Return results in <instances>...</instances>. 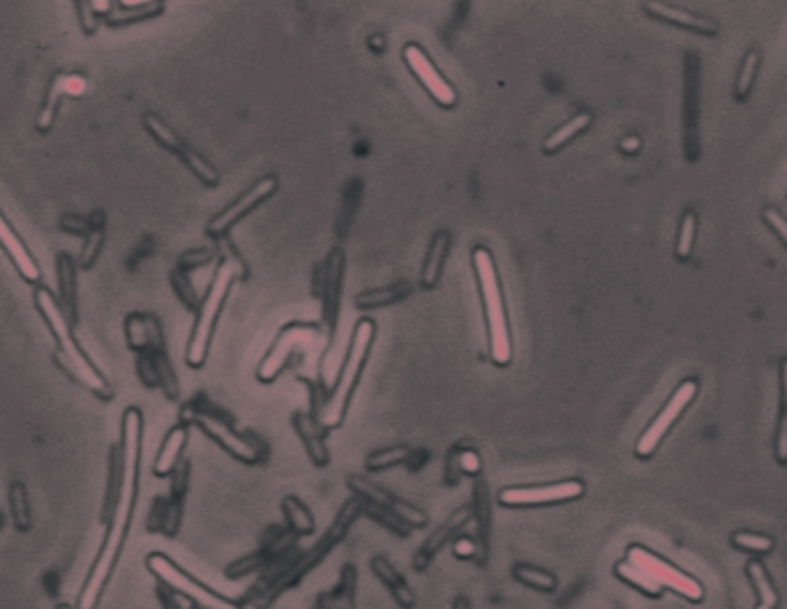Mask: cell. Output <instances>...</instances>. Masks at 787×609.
Segmentation results:
<instances>
[{
	"label": "cell",
	"instance_id": "47",
	"mask_svg": "<svg viewBox=\"0 0 787 609\" xmlns=\"http://www.w3.org/2000/svg\"><path fill=\"white\" fill-rule=\"evenodd\" d=\"M762 215H764V220H767L769 227L778 233V238H781V243H787V224H785V220H783V215L778 213L776 208H767Z\"/></svg>",
	"mask_w": 787,
	"mask_h": 609
},
{
	"label": "cell",
	"instance_id": "19",
	"mask_svg": "<svg viewBox=\"0 0 787 609\" xmlns=\"http://www.w3.org/2000/svg\"><path fill=\"white\" fill-rule=\"evenodd\" d=\"M125 337L134 353L167 351L162 323L155 314H130V317L125 319Z\"/></svg>",
	"mask_w": 787,
	"mask_h": 609
},
{
	"label": "cell",
	"instance_id": "41",
	"mask_svg": "<svg viewBox=\"0 0 787 609\" xmlns=\"http://www.w3.org/2000/svg\"><path fill=\"white\" fill-rule=\"evenodd\" d=\"M451 466L455 471L464 473V476H478V473H481V469H483V462H481V455H478L476 450L460 448L453 453Z\"/></svg>",
	"mask_w": 787,
	"mask_h": 609
},
{
	"label": "cell",
	"instance_id": "6",
	"mask_svg": "<svg viewBox=\"0 0 787 609\" xmlns=\"http://www.w3.org/2000/svg\"><path fill=\"white\" fill-rule=\"evenodd\" d=\"M183 423L194 425L204 432L208 439H213L222 450H227L231 457L241 460L245 464H259L266 457L264 441H259L257 436L238 432L231 420L224 416L222 411H217L213 404L201 402L190 404L183 411Z\"/></svg>",
	"mask_w": 787,
	"mask_h": 609
},
{
	"label": "cell",
	"instance_id": "14",
	"mask_svg": "<svg viewBox=\"0 0 787 609\" xmlns=\"http://www.w3.org/2000/svg\"><path fill=\"white\" fill-rule=\"evenodd\" d=\"M349 487L358 496H361L365 503H370V506L384 510V513H388V515H393L395 520H400L404 526H418V529H421V526L427 524V517H425L423 510H418L414 506H409V503L395 499L393 494H388L386 490H381V487H377V485L367 483V480H363V478L354 476L349 480Z\"/></svg>",
	"mask_w": 787,
	"mask_h": 609
},
{
	"label": "cell",
	"instance_id": "28",
	"mask_svg": "<svg viewBox=\"0 0 787 609\" xmlns=\"http://www.w3.org/2000/svg\"><path fill=\"white\" fill-rule=\"evenodd\" d=\"M356 568L344 566L337 589L324 593L314 607L319 609H356Z\"/></svg>",
	"mask_w": 787,
	"mask_h": 609
},
{
	"label": "cell",
	"instance_id": "51",
	"mask_svg": "<svg viewBox=\"0 0 787 609\" xmlns=\"http://www.w3.org/2000/svg\"><path fill=\"white\" fill-rule=\"evenodd\" d=\"M3 529H5V515L0 513V531H3Z\"/></svg>",
	"mask_w": 787,
	"mask_h": 609
},
{
	"label": "cell",
	"instance_id": "40",
	"mask_svg": "<svg viewBox=\"0 0 787 609\" xmlns=\"http://www.w3.org/2000/svg\"><path fill=\"white\" fill-rule=\"evenodd\" d=\"M695 231H697V217H695V213L688 210V213L684 215V220H681V227H679V238H677V257L679 259H688L693 254Z\"/></svg>",
	"mask_w": 787,
	"mask_h": 609
},
{
	"label": "cell",
	"instance_id": "23",
	"mask_svg": "<svg viewBox=\"0 0 787 609\" xmlns=\"http://www.w3.org/2000/svg\"><path fill=\"white\" fill-rule=\"evenodd\" d=\"M642 7H644V12L651 14V17L667 21V24L695 30V33H700V35H716V30H718L714 21L702 17V14L688 12V10H684V7H674V5H665V3H644Z\"/></svg>",
	"mask_w": 787,
	"mask_h": 609
},
{
	"label": "cell",
	"instance_id": "38",
	"mask_svg": "<svg viewBox=\"0 0 787 609\" xmlns=\"http://www.w3.org/2000/svg\"><path fill=\"white\" fill-rule=\"evenodd\" d=\"M409 457H411V448H407V446L384 448V450H379V453L367 457V469L370 471L391 469V466H395V464L409 462Z\"/></svg>",
	"mask_w": 787,
	"mask_h": 609
},
{
	"label": "cell",
	"instance_id": "46",
	"mask_svg": "<svg viewBox=\"0 0 787 609\" xmlns=\"http://www.w3.org/2000/svg\"><path fill=\"white\" fill-rule=\"evenodd\" d=\"M397 293H400V289H386V291L365 293V296L358 298V305H361V307H372V305H379V303H391V300L397 298Z\"/></svg>",
	"mask_w": 787,
	"mask_h": 609
},
{
	"label": "cell",
	"instance_id": "36",
	"mask_svg": "<svg viewBox=\"0 0 787 609\" xmlns=\"http://www.w3.org/2000/svg\"><path fill=\"white\" fill-rule=\"evenodd\" d=\"M453 554L457 559H467V561H476V563H483L487 561V545L483 540H478V536H469V533H457L453 538Z\"/></svg>",
	"mask_w": 787,
	"mask_h": 609
},
{
	"label": "cell",
	"instance_id": "22",
	"mask_svg": "<svg viewBox=\"0 0 787 609\" xmlns=\"http://www.w3.org/2000/svg\"><path fill=\"white\" fill-rule=\"evenodd\" d=\"M187 441H190V425L178 423L171 427L167 436H164L160 450H157L153 464V473L157 478H169L176 471V466L183 462L181 457L185 453Z\"/></svg>",
	"mask_w": 787,
	"mask_h": 609
},
{
	"label": "cell",
	"instance_id": "13",
	"mask_svg": "<svg viewBox=\"0 0 787 609\" xmlns=\"http://www.w3.org/2000/svg\"><path fill=\"white\" fill-rule=\"evenodd\" d=\"M317 337H319L317 326L294 323V326L284 328L282 335L277 337V342L271 347V351H268V356L261 360L257 377L264 383L275 381L277 377H280V372L284 370V365L289 363L291 353H294V349L298 347V344H301V340H317Z\"/></svg>",
	"mask_w": 787,
	"mask_h": 609
},
{
	"label": "cell",
	"instance_id": "24",
	"mask_svg": "<svg viewBox=\"0 0 787 609\" xmlns=\"http://www.w3.org/2000/svg\"><path fill=\"white\" fill-rule=\"evenodd\" d=\"M370 568H372L374 577H377V580L384 584L388 591H391V596H393L395 603L400 605V609H414L416 607L418 598H416L414 589H411L407 580L397 573V570L393 568V563L388 561L386 556H374V559L370 561Z\"/></svg>",
	"mask_w": 787,
	"mask_h": 609
},
{
	"label": "cell",
	"instance_id": "34",
	"mask_svg": "<svg viewBox=\"0 0 787 609\" xmlns=\"http://www.w3.org/2000/svg\"><path fill=\"white\" fill-rule=\"evenodd\" d=\"M589 125H591V116H589V114H577V116H573L571 120H568V123H564L561 127H557V130H554V132L550 134V137L545 139V144H543L545 153H554V150H559L561 146H566L568 141L575 139L577 134H582L584 130H587Z\"/></svg>",
	"mask_w": 787,
	"mask_h": 609
},
{
	"label": "cell",
	"instance_id": "31",
	"mask_svg": "<svg viewBox=\"0 0 787 609\" xmlns=\"http://www.w3.org/2000/svg\"><path fill=\"white\" fill-rule=\"evenodd\" d=\"M7 496H10V513H12L14 526L24 533L31 531L33 513H31V499H28L26 485L21 483V480H12Z\"/></svg>",
	"mask_w": 787,
	"mask_h": 609
},
{
	"label": "cell",
	"instance_id": "8",
	"mask_svg": "<svg viewBox=\"0 0 787 609\" xmlns=\"http://www.w3.org/2000/svg\"><path fill=\"white\" fill-rule=\"evenodd\" d=\"M146 566L157 580L162 582L164 589L181 593L183 598L190 600V603H197L201 609H243V605L234 603L231 598L220 596L211 586L199 582L197 577L187 573V570H183L176 561H171L169 556H164L162 552H153L148 556Z\"/></svg>",
	"mask_w": 787,
	"mask_h": 609
},
{
	"label": "cell",
	"instance_id": "3",
	"mask_svg": "<svg viewBox=\"0 0 787 609\" xmlns=\"http://www.w3.org/2000/svg\"><path fill=\"white\" fill-rule=\"evenodd\" d=\"M241 277H245L243 259L238 257L234 250L224 252L215 268L211 287L206 289L204 296H201L197 312H194V326L185 347V363L190 365L192 370L204 367L208 351H211L217 319H220V312L224 303H227L231 287H234Z\"/></svg>",
	"mask_w": 787,
	"mask_h": 609
},
{
	"label": "cell",
	"instance_id": "12",
	"mask_svg": "<svg viewBox=\"0 0 787 609\" xmlns=\"http://www.w3.org/2000/svg\"><path fill=\"white\" fill-rule=\"evenodd\" d=\"M584 494L582 480H559L550 485H531V487H506L499 492L501 506L527 508V506H554V503L575 501Z\"/></svg>",
	"mask_w": 787,
	"mask_h": 609
},
{
	"label": "cell",
	"instance_id": "37",
	"mask_svg": "<svg viewBox=\"0 0 787 609\" xmlns=\"http://www.w3.org/2000/svg\"><path fill=\"white\" fill-rule=\"evenodd\" d=\"M169 282H171V289H174L178 300H181V303L187 307V310L197 312L201 296L197 293V289H194L192 277L187 275V273H183V270L174 268V270H171V275H169Z\"/></svg>",
	"mask_w": 787,
	"mask_h": 609
},
{
	"label": "cell",
	"instance_id": "17",
	"mask_svg": "<svg viewBox=\"0 0 787 609\" xmlns=\"http://www.w3.org/2000/svg\"><path fill=\"white\" fill-rule=\"evenodd\" d=\"M86 88H88V81L81 77V74H74V72L58 74V77L51 79L47 95H44L42 109L35 120L37 130L49 132L56 123V111L61 107L65 97H81L86 93Z\"/></svg>",
	"mask_w": 787,
	"mask_h": 609
},
{
	"label": "cell",
	"instance_id": "35",
	"mask_svg": "<svg viewBox=\"0 0 787 609\" xmlns=\"http://www.w3.org/2000/svg\"><path fill=\"white\" fill-rule=\"evenodd\" d=\"M614 575L619 577L621 582H626L628 586H633L635 591H640V593H644V596H649V598H661V591L656 589L654 584H651L647 577H644V573H640V570H637L633 563H628L626 559L624 561H619L617 566H614Z\"/></svg>",
	"mask_w": 787,
	"mask_h": 609
},
{
	"label": "cell",
	"instance_id": "5",
	"mask_svg": "<svg viewBox=\"0 0 787 609\" xmlns=\"http://www.w3.org/2000/svg\"><path fill=\"white\" fill-rule=\"evenodd\" d=\"M374 342V323L370 319H363L358 323L354 330V337H351L347 360L340 367V374H337V381L333 386V393L324 406L319 409V425L321 427H337L347 416L351 395H354L356 383L361 379L365 360L370 356V347Z\"/></svg>",
	"mask_w": 787,
	"mask_h": 609
},
{
	"label": "cell",
	"instance_id": "16",
	"mask_svg": "<svg viewBox=\"0 0 787 609\" xmlns=\"http://www.w3.org/2000/svg\"><path fill=\"white\" fill-rule=\"evenodd\" d=\"M0 250L7 254V259H10L12 266L17 268L21 280H26L28 284H35V287L42 282L40 263H37L31 247L24 243V238L19 236L17 229L7 222L3 210H0Z\"/></svg>",
	"mask_w": 787,
	"mask_h": 609
},
{
	"label": "cell",
	"instance_id": "4",
	"mask_svg": "<svg viewBox=\"0 0 787 609\" xmlns=\"http://www.w3.org/2000/svg\"><path fill=\"white\" fill-rule=\"evenodd\" d=\"M474 268L478 277V289H481L485 305L487 333H490V356L499 367H504L511 363L513 344L511 333H508V319L504 310V296H501L497 266H494L492 254L487 252L485 247H476L474 250Z\"/></svg>",
	"mask_w": 787,
	"mask_h": 609
},
{
	"label": "cell",
	"instance_id": "43",
	"mask_svg": "<svg viewBox=\"0 0 787 609\" xmlns=\"http://www.w3.org/2000/svg\"><path fill=\"white\" fill-rule=\"evenodd\" d=\"M102 245H104V229H93L84 240V250H81V254H79L77 266L91 268L93 263L97 261V257H100Z\"/></svg>",
	"mask_w": 787,
	"mask_h": 609
},
{
	"label": "cell",
	"instance_id": "48",
	"mask_svg": "<svg viewBox=\"0 0 787 609\" xmlns=\"http://www.w3.org/2000/svg\"><path fill=\"white\" fill-rule=\"evenodd\" d=\"M621 150H624V153H637V150H640V139L637 137L624 139L621 141Z\"/></svg>",
	"mask_w": 787,
	"mask_h": 609
},
{
	"label": "cell",
	"instance_id": "25",
	"mask_svg": "<svg viewBox=\"0 0 787 609\" xmlns=\"http://www.w3.org/2000/svg\"><path fill=\"white\" fill-rule=\"evenodd\" d=\"M164 10H167V5L160 3V0H151V3H111V10L102 21L107 26L123 28L160 17Z\"/></svg>",
	"mask_w": 787,
	"mask_h": 609
},
{
	"label": "cell",
	"instance_id": "18",
	"mask_svg": "<svg viewBox=\"0 0 787 609\" xmlns=\"http://www.w3.org/2000/svg\"><path fill=\"white\" fill-rule=\"evenodd\" d=\"M137 372L148 388H162L169 400H178L181 386H178V377L167 351L137 353Z\"/></svg>",
	"mask_w": 787,
	"mask_h": 609
},
{
	"label": "cell",
	"instance_id": "27",
	"mask_svg": "<svg viewBox=\"0 0 787 609\" xmlns=\"http://www.w3.org/2000/svg\"><path fill=\"white\" fill-rule=\"evenodd\" d=\"M294 423H296L298 434H301V439L305 441V448L314 460V464H319V466L328 464V450H326V443H324L326 427H321L319 420L310 416V413H298V416L294 418Z\"/></svg>",
	"mask_w": 787,
	"mask_h": 609
},
{
	"label": "cell",
	"instance_id": "21",
	"mask_svg": "<svg viewBox=\"0 0 787 609\" xmlns=\"http://www.w3.org/2000/svg\"><path fill=\"white\" fill-rule=\"evenodd\" d=\"M79 266L77 259L63 252L56 257V280H58V305L72 323L79 314Z\"/></svg>",
	"mask_w": 787,
	"mask_h": 609
},
{
	"label": "cell",
	"instance_id": "44",
	"mask_svg": "<svg viewBox=\"0 0 787 609\" xmlns=\"http://www.w3.org/2000/svg\"><path fill=\"white\" fill-rule=\"evenodd\" d=\"M785 360L781 363V413H778L776 423V460L778 464H785L787 457V439H785Z\"/></svg>",
	"mask_w": 787,
	"mask_h": 609
},
{
	"label": "cell",
	"instance_id": "45",
	"mask_svg": "<svg viewBox=\"0 0 787 609\" xmlns=\"http://www.w3.org/2000/svg\"><path fill=\"white\" fill-rule=\"evenodd\" d=\"M74 10H77L79 24H81V28H84V33L93 35L97 26H100V19H97L95 12L91 10V3H77L74 5Z\"/></svg>",
	"mask_w": 787,
	"mask_h": 609
},
{
	"label": "cell",
	"instance_id": "1",
	"mask_svg": "<svg viewBox=\"0 0 787 609\" xmlns=\"http://www.w3.org/2000/svg\"><path fill=\"white\" fill-rule=\"evenodd\" d=\"M141 453H144V416L137 406H130L123 413L121 423V448L111 450L109 473V499L107 517H104V540L97 552L91 573H88L74 609H97L104 596V589L114 575L121 559L127 531H130L134 506H137L141 483Z\"/></svg>",
	"mask_w": 787,
	"mask_h": 609
},
{
	"label": "cell",
	"instance_id": "29",
	"mask_svg": "<svg viewBox=\"0 0 787 609\" xmlns=\"http://www.w3.org/2000/svg\"><path fill=\"white\" fill-rule=\"evenodd\" d=\"M513 577L520 584L529 586V589H534V591H541V593H554L559 586L557 575L550 573V570L531 566V563H515Z\"/></svg>",
	"mask_w": 787,
	"mask_h": 609
},
{
	"label": "cell",
	"instance_id": "2",
	"mask_svg": "<svg viewBox=\"0 0 787 609\" xmlns=\"http://www.w3.org/2000/svg\"><path fill=\"white\" fill-rule=\"evenodd\" d=\"M35 307L40 317L51 330V337L56 342V363L63 367L65 374H70L72 381H77L88 393L100 397V400H114V388L109 379L97 370V365L88 358V353L81 347L77 335H74V323L67 319V314L58 305V298L51 289L37 284L35 287Z\"/></svg>",
	"mask_w": 787,
	"mask_h": 609
},
{
	"label": "cell",
	"instance_id": "32",
	"mask_svg": "<svg viewBox=\"0 0 787 609\" xmlns=\"http://www.w3.org/2000/svg\"><path fill=\"white\" fill-rule=\"evenodd\" d=\"M732 547H737L739 552L753 554L760 559V556H767L776 550V540L771 536H764V533L755 531H734L730 536Z\"/></svg>",
	"mask_w": 787,
	"mask_h": 609
},
{
	"label": "cell",
	"instance_id": "50",
	"mask_svg": "<svg viewBox=\"0 0 787 609\" xmlns=\"http://www.w3.org/2000/svg\"><path fill=\"white\" fill-rule=\"evenodd\" d=\"M372 44H374V47H379V44H381V47H384V40H379V35H374Z\"/></svg>",
	"mask_w": 787,
	"mask_h": 609
},
{
	"label": "cell",
	"instance_id": "52",
	"mask_svg": "<svg viewBox=\"0 0 787 609\" xmlns=\"http://www.w3.org/2000/svg\"><path fill=\"white\" fill-rule=\"evenodd\" d=\"M56 609H74V607H70V605H58Z\"/></svg>",
	"mask_w": 787,
	"mask_h": 609
},
{
	"label": "cell",
	"instance_id": "39",
	"mask_svg": "<svg viewBox=\"0 0 787 609\" xmlns=\"http://www.w3.org/2000/svg\"><path fill=\"white\" fill-rule=\"evenodd\" d=\"M757 67H760V56H757L755 51H751V54L744 58V65H741L739 77H737V86H734V93H737L739 100H744V97H748V93L753 90Z\"/></svg>",
	"mask_w": 787,
	"mask_h": 609
},
{
	"label": "cell",
	"instance_id": "53",
	"mask_svg": "<svg viewBox=\"0 0 787 609\" xmlns=\"http://www.w3.org/2000/svg\"><path fill=\"white\" fill-rule=\"evenodd\" d=\"M190 609H201V607H192V605H190Z\"/></svg>",
	"mask_w": 787,
	"mask_h": 609
},
{
	"label": "cell",
	"instance_id": "11",
	"mask_svg": "<svg viewBox=\"0 0 787 609\" xmlns=\"http://www.w3.org/2000/svg\"><path fill=\"white\" fill-rule=\"evenodd\" d=\"M277 190V178L275 176H264L254 183L250 190L243 192L241 197H236L229 206H224L220 213L211 217V222L206 224V236L213 238L215 243H220L229 236V231L236 227L238 222L252 213L254 208L261 206L268 197H273Z\"/></svg>",
	"mask_w": 787,
	"mask_h": 609
},
{
	"label": "cell",
	"instance_id": "30",
	"mask_svg": "<svg viewBox=\"0 0 787 609\" xmlns=\"http://www.w3.org/2000/svg\"><path fill=\"white\" fill-rule=\"evenodd\" d=\"M448 247H451V236H448L446 231H439L432 240L430 254H427V261H425V268H423V287H434V284H437L441 268H444Z\"/></svg>",
	"mask_w": 787,
	"mask_h": 609
},
{
	"label": "cell",
	"instance_id": "42",
	"mask_svg": "<svg viewBox=\"0 0 787 609\" xmlns=\"http://www.w3.org/2000/svg\"><path fill=\"white\" fill-rule=\"evenodd\" d=\"M215 259H217V252L213 250V247H197V250L185 252L183 257H181V261H178L176 268L190 275L192 270L204 268V266H208V263L215 261Z\"/></svg>",
	"mask_w": 787,
	"mask_h": 609
},
{
	"label": "cell",
	"instance_id": "7",
	"mask_svg": "<svg viewBox=\"0 0 787 609\" xmlns=\"http://www.w3.org/2000/svg\"><path fill=\"white\" fill-rule=\"evenodd\" d=\"M626 561L644 573V577L656 586L658 591H672L677 596L686 598L688 603H702L704 600V586L700 580H695L693 575L684 573V570L672 566L670 561L663 556L654 554L642 545H631L626 550Z\"/></svg>",
	"mask_w": 787,
	"mask_h": 609
},
{
	"label": "cell",
	"instance_id": "15",
	"mask_svg": "<svg viewBox=\"0 0 787 609\" xmlns=\"http://www.w3.org/2000/svg\"><path fill=\"white\" fill-rule=\"evenodd\" d=\"M404 63L409 65V70L414 72V77L421 81V84L427 88V93H430L441 107H453L457 102L455 88L441 77V72L432 65V60L427 58V54L418 47V44H407V47H404Z\"/></svg>",
	"mask_w": 787,
	"mask_h": 609
},
{
	"label": "cell",
	"instance_id": "26",
	"mask_svg": "<svg viewBox=\"0 0 787 609\" xmlns=\"http://www.w3.org/2000/svg\"><path fill=\"white\" fill-rule=\"evenodd\" d=\"M746 577L757 593L755 609H778V605H781V593H778L774 577L769 575L767 566H764L760 559H751L746 563Z\"/></svg>",
	"mask_w": 787,
	"mask_h": 609
},
{
	"label": "cell",
	"instance_id": "49",
	"mask_svg": "<svg viewBox=\"0 0 787 609\" xmlns=\"http://www.w3.org/2000/svg\"><path fill=\"white\" fill-rule=\"evenodd\" d=\"M453 609H471L469 598H467V596H457V598L453 600Z\"/></svg>",
	"mask_w": 787,
	"mask_h": 609
},
{
	"label": "cell",
	"instance_id": "9",
	"mask_svg": "<svg viewBox=\"0 0 787 609\" xmlns=\"http://www.w3.org/2000/svg\"><path fill=\"white\" fill-rule=\"evenodd\" d=\"M697 381L695 379H684L677 386V390L670 395V400L665 402V406L661 411L656 413V418L651 420L647 430L640 434V439L635 443V455L642 457V460H647L658 450V446L665 441V436L672 432V427L677 425V420L684 416L688 406L697 397Z\"/></svg>",
	"mask_w": 787,
	"mask_h": 609
},
{
	"label": "cell",
	"instance_id": "20",
	"mask_svg": "<svg viewBox=\"0 0 787 609\" xmlns=\"http://www.w3.org/2000/svg\"><path fill=\"white\" fill-rule=\"evenodd\" d=\"M471 520V508L464 506L460 510H455V513L448 517V520L441 524L439 531H434L430 538H427V543L421 547V550L416 552V559H414V570L416 573H423L430 566L434 554H439L444 550L446 543H451V540L457 536V533L464 531V524Z\"/></svg>",
	"mask_w": 787,
	"mask_h": 609
},
{
	"label": "cell",
	"instance_id": "10",
	"mask_svg": "<svg viewBox=\"0 0 787 609\" xmlns=\"http://www.w3.org/2000/svg\"><path fill=\"white\" fill-rule=\"evenodd\" d=\"M144 127H146V132L157 141V144H160L164 150H169V153H174L178 160L185 164L187 171H190V174L197 178L199 183H204L206 187L220 185V171L215 169V164L211 160H206V157L201 153H197V150L187 144V141L176 130H171V127L164 123L160 116L146 114Z\"/></svg>",
	"mask_w": 787,
	"mask_h": 609
},
{
	"label": "cell",
	"instance_id": "33",
	"mask_svg": "<svg viewBox=\"0 0 787 609\" xmlns=\"http://www.w3.org/2000/svg\"><path fill=\"white\" fill-rule=\"evenodd\" d=\"M282 510L291 526V531L298 533V536H310L314 531V517L310 513V508H307L303 501H298L296 496H287V499L282 501Z\"/></svg>",
	"mask_w": 787,
	"mask_h": 609
}]
</instances>
